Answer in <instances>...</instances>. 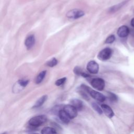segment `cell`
Segmentation results:
<instances>
[{
    "mask_svg": "<svg viewBox=\"0 0 134 134\" xmlns=\"http://www.w3.org/2000/svg\"><path fill=\"white\" fill-rule=\"evenodd\" d=\"M47 121V117L45 115H39L32 117L29 120V125L34 127H39Z\"/></svg>",
    "mask_w": 134,
    "mask_h": 134,
    "instance_id": "cell-1",
    "label": "cell"
},
{
    "mask_svg": "<svg viewBox=\"0 0 134 134\" xmlns=\"http://www.w3.org/2000/svg\"><path fill=\"white\" fill-rule=\"evenodd\" d=\"M113 51L109 48H106L102 50L97 55V58L102 61H106L109 59L112 55Z\"/></svg>",
    "mask_w": 134,
    "mask_h": 134,
    "instance_id": "cell-2",
    "label": "cell"
},
{
    "mask_svg": "<svg viewBox=\"0 0 134 134\" xmlns=\"http://www.w3.org/2000/svg\"><path fill=\"white\" fill-rule=\"evenodd\" d=\"M84 12L78 9H73L69 10L66 14V17L70 19H75L82 17L84 15Z\"/></svg>",
    "mask_w": 134,
    "mask_h": 134,
    "instance_id": "cell-3",
    "label": "cell"
},
{
    "mask_svg": "<svg viewBox=\"0 0 134 134\" xmlns=\"http://www.w3.org/2000/svg\"><path fill=\"white\" fill-rule=\"evenodd\" d=\"M91 85L94 88L98 90L102 91L104 90L105 84L104 80L100 78L93 79L91 81Z\"/></svg>",
    "mask_w": 134,
    "mask_h": 134,
    "instance_id": "cell-4",
    "label": "cell"
},
{
    "mask_svg": "<svg viewBox=\"0 0 134 134\" xmlns=\"http://www.w3.org/2000/svg\"><path fill=\"white\" fill-rule=\"evenodd\" d=\"M63 109L71 119L74 118L77 115V110L71 105H65Z\"/></svg>",
    "mask_w": 134,
    "mask_h": 134,
    "instance_id": "cell-5",
    "label": "cell"
},
{
    "mask_svg": "<svg viewBox=\"0 0 134 134\" xmlns=\"http://www.w3.org/2000/svg\"><path fill=\"white\" fill-rule=\"evenodd\" d=\"M86 69L92 74H97L99 70V65L94 60H91L87 64Z\"/></svg>",
    "mask_w": 134,
    "mask_h": 134,
    "instance_id": "cell-6",
    "label": "cell"
},
{
    "mask_svg": "<svg viewBox=\"0 0 134 134\" xmlns=\"http://www.w3.org/2000/svg\"><path fill=\"white\" fill-rule=\"evenodd\" d=\"M89 94L93 98H94L95 99H96L99 102H103L105 101L106 99V97L105 96V95H104L103 94H102L97 91L91 90L90 91Z\"/></svg>",
    "mask_w": 134,
    "mask_h": 134,
    "instance_id": "cell-7",
    "label": "cell"
},
{
    "mask_svg": "<svg viewBox=\"0 0 134 134\" xmlns=\"http://www.w3.org/2000/svg\"><path fill=\"white\" fill-rule=\"evenodd\" d=\"M35 43V38L34 35H30L27 36L25 40V45L27 49H30Z\"/></svg>",
    "mask_w": 134,
    "mask_h": 134,
    "instance_id": "cell-8",
    "label": "cell"
},
{
    "mask_svg": "<svg viewBox=\"0 0 134 134\" xmlns=\"http://www.w3.org/2000/svg\"><path fill=\"white\" fill-rule=\"evenodd\" d=\"M129 33V29L126 26H120L117 30V35L121 38L127 37Z\"/></svg>",
    "mask_w": 134,
    "mask_h": 134,
    "instance_id": "cell-9",
    "label": "cell"
},
{
    "mask_svg": "<svg viewBox=\"0 0 134 134\" xmlns=\"http://www.w3.org/2000/svg\"><path fill=\"white\" fill-rule=\"evenodd\" d=\"M101 108L106 116L108 118H111L114 116V113L113 109L108 105L106 104H102L101 105Z\"/></svg>",
    "mask_w": 134,
    "mask_h": 134,
    "instance_id": "cell-10",
    "label": "cell"
},
{
    "mask_svg": "<svg viewBox=\"0 0 134 134\" xmlns=\"http://www.w3.org/2000/svg\"><path fill=\"white\" fill-rule=\"evenodd\" d=\"M70 103V105L74 106L77 110H82L83 107V103L82 101L79 99H73L71 100Z\"/></svg>",
    "mask_w": 134,
    "mask_h": 134,
    "instance_id": "cell-11",
    "label": "cell"
},
{
    "mask_svg": "<svg viewBox=\"0 0 134 134\" xmlns=\"http://www.w3.org/2000/svg\"><path fill=\"white\" fill-rule=\"evenodd\" d=\"M58 115L61 120L65 124L69 123L71 119V118L69 117L68 114L64 111L63 109L59 110Z\"/></svg>",
    "mask_w": 134,
    "mask_h": 134,
    "instance_id": "cell-12",
    "label": "cell"
},
{
    "mask_svg": "<svg viewBox=\"0 0 134 134\" xmlns=\"http://www.w3.org/2000/svg\"><path fill=\"white\" fill-rule=\"evenodd\" d=\"M47 95L42 96L39 99H38L37 100L35 104L33 106V108H38V107H40L41 106H42L43 104V103L45 102V101L47 100Z\"/></svg>",
    "mask_w": 134,
    "mask_h": 134,
    "instance_id": "cell-13",
    "label": "cell"
},
{
    "mask_svg": "<svg viewBox=\"0 0 134 134\" xmlns=\"http://www.w3.org/2000/svg\"><path fill=\"white\" fill-rule=\"evenodd\" d=\"M46 73L47 71L46 70L42 71L39 73V74L37 75L35 80V82L36 84H39L43 81L46 75Z\"/></svg>",
    "mask_w": 134,
    "mask_h": 134,
    "instance_id": "cell-14",
    "label": "cell"
},
{
    "mask_svg": "<svg viewBox=\"0 0 134 134\" xmlns=\"http://www.w3.org/2000/svg\"><path fill=\"white\" fill-rule=\"evenodd\" d=\"M42 134H57V132L55 130L49 127H47L43 128L41 130Z\"/></svg>",
    "mask_w": 134,
    "mask_h": 134,
    "instance_id": "cell-15",
    "label": "cell"
},
{
    "mask_svg": "<svg viewBox=\"0 0 134 134\" xmlns=\"http://www.w3.org/2000/svg\"><path fill=\"white\" fill-rule=\"evenodd\" d=\"M74 72L75 74L78 75H81L84 77H87L89 76V75L87 74V73L83 72L82 70V69L79 67V66H76L74 69Z\"/></svg>",
    "mask_w": 134,
    "mask_h": 134,
    "instance_id": "cell-16",
    "label": "cell"
},
{
    "mask_svg": "<svg viewBox=\"0 0 134 134\" xmlns=\"http://www.w3.org/2000/svg\"><path fill=\"white\" fill-rule=\"evenodd\" d=\"M58 64V60L55 58H53L50 60L48 61L46 63V65L49 67H53Z\"/></svg>",
    "mask_w": 134,
    "mask_h": 134,
    "instance_id": "cell-17",
    "label": "cell"
},
{
    "mask_svg": "<svg viewBox=\"0 0 134 134\" xmlns=\"http://www.w3.org/2000/svg\"><path fill=\"white\" fill-rule=\"evenodd\" d=\"M29 82V81L27 80H19L17 82V84L19 85V86L21 88H24L26 86V85L28 84Z\"/></svg>",
    "mask_w": 134,
    "mask_h": 134,
    "instance_id": "cell-18",
    "label": "cell"
},
{
    "mask_svg": "<svg viewBox=\"0 0 134 134\" xmlns=\"http://www.w3.org/2000/svg\"><path fill=\"white\" fill-rule=\"evenodd\" d=\"M92 106L93 108L94 109V110L95 111H96L99 114H102L103 113V111L102 108H100V107L98 104H97L95 103H93L92 104Z\"/></svg>",
    "mask_w": 134,
    "mask_h": 134,
    "instance_id": "cell-19",
    "label": "cell"
},
{
    "mask_svg": "<svg viewBox=\"0 0 134 134\" xmlns=\"http://www.w3.org/2000/svg\"><path fill=\"white\" fill-rule=\"evenodd\" d=\"M115 40V37L114 35H110L109 36H108L106 40H105V43H113Z\"/></svg>",
    "mask_w": 134,
    "mask_h": 134,
    "instance_id": "cell-20",
    "label": "cell"
},
{
    "mask_svg": "<svg viewBox=\"0 0 134 134\" xmlns=\"http://www.w3.org/2000/svg\"><path fill=\"white\" fill-rule=\"evenodd\" d=\"M108 97L109 99L111 102H116L118 100L117 96L114 93H112L111 92H109L108 94Z\"/></svg>",
    "mask_w": 134,
    "mask_h": 134,
    "instance_id": "cell-21",
    "label": "cell"
},
{
    "mask_svg": "<svg viewBox=\"0 0 134 134\" xmlns=\"http://www.w3.org/2000/svg\"><path fill=\"white\" fill-rule=\"evenodd\" d=\"M66 77H62V78H61L60 79H58V80H57L55 81V84L57 86H60V85H62L63 84H64V83L66 81Z\"/></svg>",
    "mask_w": 134,
    "mask_h": 134,
    "instance_id": "cell-22",
    "label": "cell"
},
{
    "mask_svg": "<svg viewBox=\"0 0 134 134\" xmlns=\"http://www.w3.org/2000/svg\"><path fill=\"white\" fill-rule=\"evenodd\" d=\"M131 26H132V27H134V18H132V19H131Z\"/></svg>",
    "mask_w": 134,
    "mask_h": 134,
    "instance_id": "cell-23",
    "label": "cell"
},
{
    "mask_svg": "<svg viewBox=\"0 0 134 134\" xmlns=\"http://www.w3.org/2000/svg\"><path fill=\"white\" fill-rule=\"evenodd\" d=\"M34 134H38V133H34Z\"/></svg>",
    "mask_w": 134,
    "mask_h": 134,
    "instance_id": "cell-24",
    "label": "cell"
}]
</instances>
